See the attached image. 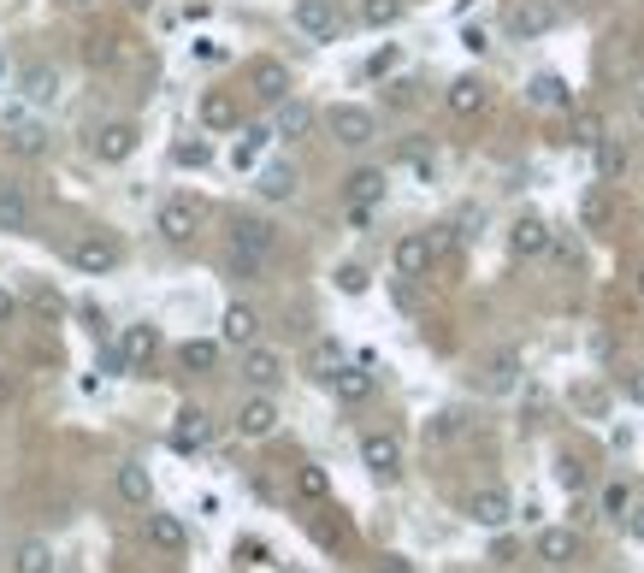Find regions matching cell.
<instances>
[{
  "label": "cell",
  "mask_w": 644,
  "mask_h": 573,
  "mask_svg": "<svg viewBox=\"0 0 644 573\" xmlns=\"http://www.w3.org/2000/svg\"><path fill=\"white\" fill-rule=\"evenodd\" d=\"M414 89H420V83H408V77H402V83H390V107H414V101H420V95H414Z\"/></svg>",
  "instance_id": "48"
},
{
  "label": "cell",
  "mask_w": 644,
  "mask_h": 573,
  "mask_svg": "<svg viewBox=\"0 0 644 573\" xmlns=\"http://www.w3.org/2000/svg\"><path fill=\"white\" fill-rule=\"evenodd\" d=\"M12 573H54V544L48 538H24L12 550Z\"/></svg>",
  "instance_id": "29"
},
{
  "label": "cell",
  "mask_w": 644,
  "mask_h": 573,
  "mask_svg": "<svg viewBox=\"0 0 644 573\" xmlns=\"http://www.w3.org/2000/svg\"><path fill=\"white\" fill-rule=\"evenodd\" d=\"M627 526H633V538H639V544H644V503H639V509H633V514H627Z\"/></svg>",
  "instance_id": "56"
},
{
  "label": "cell",
  "mask_w": 644,
  "mask_h": 573,
  "mask_svg": "<svg viewBox=\"0 0 644 573\" xmlns=\"http://www.w3.org/2000/svg\"><path fill=\"white\" fill-rule=\"evenodd\" d=\"M379 573H414V562H408V556H385V562H379Z\"/></svg>",
  "instance_id": "54"
},
{
  "label": "cell",
  "mask_w": 644,
  "mask_h": 573,
  "mask_svg": "<svg viewBox=\"0 0 644 573\" xmlns=\"http://www.w3.org/2000/svg\"><path fill=\"white\" fill-rule=\"evenodd\" d=\"M485 101H491V89H485V77H455L450 89H444V107H450L455 119H479L485 113Z\"/></svg>",
  "instance_id": "10"
},
{
  "label": "cell",
  "mask_w": 644,
  "mask_h": 573,
  "mask_svg": "<svg viewBox=\"0 0 644 573\" xmlns=\"http://www.w3.org/2000/svg\"><path fill=\"white\" fill-rule=\"evenodd\" d=\"M113 485H119V503H130V509H154V479H148L142 461H125V467L113 473Z\"/></svg>",
  "instance_id": "15"
},
{
  "label": "cell",
  "mask_w": 644,
  "mask_h": 573,
  "mask_svg": "<svg viewBox=\"0 0 644 573\" xmlns=\"http://www.w3.org/2000/svg\"><path fill=\"white\" fill-rule=\"evenodd\" d=\"M136 154V125H101L95 130V160H107V166H119V160H130Z\"/></svg>",
  "instance_id": "18"
},
{
  "label": "cell",
  "mask_w": 644,
  "mask_h": 573,
  "mask_svg": "<svg viewBox=\"0 0 644 573\" xmlns=\"http://www.w3.org/2000/svg\"><path fill=\"white\" fill-rule=\"evenodd\" d=\"M562 6H568V0H562Z\"/></svg>",
  "instance_id": "60"
},
{
  "label": "cell",
  "mask_w": 644,
  "mask_h": 573,
  "mask_svg": "<svg viewBox=\"0 0 644 573\" xmlns=\"http://www.w3.org/2000/svg\"><path fill=\"white\" fill-rule=\"evenodd\" d=\"M556 479H562L568 491H580V485H585V467L574 461V455H562V461H556Z\"/></svg>",
  "instance_id": "46"
},
{
  "label": "cell",
  "mask_w": 644,
  "mask_h": 573,
  "mask_svg": "<svg viewBox=\"0 0 644 573\" xmlns=\"http://www.w3.org/2000/svg\"><path fill=\"white\" fill-rule=\"evenodd\" d=\"M18 89H24V101H30V107H54V101H60V65H48V60L24 65Z\"/></svg>",
  "instance_id": "11"
},
{
  "label": "cell",
  "mask_w": 644,
  "mask_h": 573,
  "mask_svg": "<svg viewBox=\"0 0 644 573\" xmlns=\"http://www.w3.org/2000/svg\"><path fill=\"white\" fill-rule=\"evenodd\" d=\"M272 136H278V130H243V142H237V154H231V166H237V172H255V160H260V148H266V142H272Z\"/></svg>",
  "instance_id": "37"
},
{
  "label": "cell",
  "mask_w": 644,
  "mask_h": 573,
  "mask_svg": "<svg viewBox=\"0 0 644 573\" xmlns=\"http://www.w3.org/2000/svg\"><path fill=\"white\" fill-rule=\"evenodd\" d=\"M178 361H184V373H213V367H219V343H207V337H190V343L178 349Z\"/></svg>",
  "instance_id": "34"
},
{
  "label": "cell",
  "mask_w": 644,
  "mask_h": 573,
  "mask_svg": "<svg viewBox=\"0 0 644 573\" xmlns=\"http://www.w3.org/2000/svg\"><path fill=\"white\" fill-rule=\"evenodd\" d=\"M6 148H12V154H24V160H36V154L48 148V130H42V125H12V130H6Z\"/></svg>",
  "instance_id": "36"
},
{
  "label": "cell",
  "mask_w": 644,
  "mask_h": 573,
  "mask_svg": "<svg viewBox=\"0 0 644 573\" xmlns=\"http://www.w3.org/2000/svg\"><path fill=\"white\" fill-rule=\"evenodd\" d=\"M550 243H556V231L538 219V213H520L515 225H509V249H515L520 260H538V255H550Z\"/></svg>",
  "instance_id": "9"
},
{
  "label": "cell",
  "mask_w": 644,
  "mask_h": 573,
  "mask_svg": "<svg viewBox=\"0 0 644 573\" xmlns=\"http://www.w3.org/2000/svg\"><path fill=\"white\" fill-rule=\"evenodd\" d=\"M568 101H574V89H568L556 71H538V77H526V107H544V113H550V107H568Z\"/></svg>",
  "instance_id": "23"
},
{
  "label": "cell",
  "mask_w": 644,
  "mask_h": 573,
  "mask_svg": "<svg viewBox=\"0 0 644 573\" xmlns=\"http://www.w3.org/2000/svg\"><path fill=\"white\" fill-rule=\"evenodd\" d=\"M237 432H243V438H272V432H278V402H272L266 390L237 408Z\"/></svg>",
  "instance_id": "12"
},
{
  "label": "cell",
  "mask_w": 644,
  "mask_h": 573,
  "mask_svg": "<svg viewBox=\"0 0 644 573\" xmlns=\"http://www.w3.org/2000/svg\"><path fill=\"white\" fill-rule=\"evenodd\" d=\"M627 396H633V402H644V367L633 373V379H627Z\"/></svg>",
  "instance_id": "55"
},
{
  "label": "cell",
  "mask_w": 644,
  "mask_h": 573,
  "mask_svg": "<svg viewBox=\"0 0 644 573\" xmlns=\"http://www.w3.org/2000/svg\"><path fill=\"white\" fill-rule=\"evenodd\" d=\"M627 509H633L627 485H609V491H603V514H627Z\"/></svg>",
  "instance_id": "47"
},
{
  "label": "cell",
  "mask_w": 644,
  "mask_h": 573,
  "mask_svg": "<svg viewBox=\"0 0 644 573\" xmlns=\"http://www.w3.org/2000/svg\"><path fill=\"white\" fill-rule=\"evenodd\" d=\"M125 260V249H119V237H101V231H83L77 243H71V266L77 272H89V278H101V272H113Z\"/></svg>",
  "instance_id": "2"
},
{
  "label": "cell",
  "mask_w": 644,
  "mask_h": 573,
  "mask_svg": "<svg viewBox=\"0 0 644 573\" xmlns=\"http://www.w3.org/2000/svg\"><path fill=\"white\" fill-rule=\"evenodd\" d=\"M290 24H296L302 42H320V48L343 36V12H337L331 0H296V6H290Z\"/></svg>",
  "instance_id": "1"
},
{
  "label": "cell",
  "mask_w": 644,
  "mask_h": 573,
  "mask_svg": "<svg viewBox=\"0 0 644 573\" xmlns=\"http://www.w3.org/2000/svg\"><path fill=\"white\" fill-rule=\"evenodd\" d=\"M207 160H213V148H207L201 136H195V142H178V166H195V172H201Z\"/></svg>",
  "instance_id": "43"
},
{
  "label": "cell",
  "mask_w": 644,
  "mask_h": 573,
  "mask_svg": "<svg viewBox=\"0 0 644 573\" xmlns=\"http://www.w3.org/2000/svg\"><path fill=\"white\" fill-rule=\"evenodd\" d=\"M385 172L379 166H361V172H349L343 178V195H349V207H373V201H385Z\"/></svg>",
  "instance_id": "24"
},
{
  "label": "cell",
  "mask_w": 644,
  "mask_h": 573,
  "mask_svg": "<svg viewBox=\"0 0 644 573\" xmlns=\"http://www.w3.org/2000/svg\"><path fill=\"white\" fill-rule=\"evenodd\" d=\"M461 42H467V48H473V54H485V48H491V36H485V30H479V24H467V30H461Z\"/></svg>",
  "instance_id": "51"
},
{
  "label": "cell",
  "mask_w": 644,
  "mask_h": 573,
  "mask_svg": "<svg viewBox=\"0 0 644 573\" xmlns=\"http://www.w3.org/2000/svg\"><path fill=\"white\" fill-rule=\"evenodd\" d=\"M213 444V420L201 414V408H184L178 414V426H172V449H184V455H195V449Z\"/></svg>",
  "instance_id": "21"
},
{
  "label": "cell",
  "mask_w": 644,
  "mask_h": 573,
  "mask_svg": "<svg viewBox=\"0 0 644 573\" xmlns=\"http://www.w3.org/2000/svg\"><path fill=\"white\" fill-rule=\"evenodd\" d=\"M154 231H160L166 243H190L195 231H201V201H190V195H172V201H160V213H154Z\"/></svg>",
  "instance_id": "3"
},
{
  "label": "cell",
  "mask_w": 644,
  "mask_h": 573,
  "mask_svg": "<svg viewBox=\"0 0 644 573\" xmlns=\"http://www.w3.org/2000/svg\"><path fill=\"white\" fill-rule=\"evenodd\" d=\"M337 367H349V361H343V343H337V337H320V343L308 349V379L331 384V373H337Z\"/></svg>",
  "instance_id": "31"
},
{
  "label": "cell",
  "mask_w": 644,
  "mask_h": 573,
  "mask_svg": "<svg viewBox=\"0 0 644 573\" xmlns=\"http://www.w3.org/2000/svg\"><path fill=\"white\" fill-rule=\"evenodd\" d=\"M272 130H278V136H290V142H296V136H308V130H314V107H308V101H284Z\"/></svg>",
  "instance_id": "33"
},
{
  "label": "cell",
  "mask_w": 644,
  "mask_h": 573,
  "mask_svg": "<svg viewBox=\"0 0 644 573\" xmlns=\"http://www.w3.org/2000/svg\"><path fill=\"white\" fill-rule=\"evenodd\" d=\"M195 119H201V130H237V95H225V89H207L201 95V107H195Z\"/></svg>",
  "instance_id": "19"
},
{
  "label": "cell",
  "mask_w": 644,
  "mask_h": 573,
  "mask_svg": "<svg viewBox=\"0 0 644 573\" xmlns=\"http://www.w3.org/2000/svg\"><path fill=\"white\" fill-rule=\"evenodd\" d=\"M574 556H580V532H574V526H544V532H538V562L568 568Z\"/></svg>",
  "instance_id": "14"
},
{
  "label": "cell",
  "mask_w": 644,
  "mask_h": 573,
  "mask_svg": "<svg viewBox=\"0 0 644 573\" xmlns=\"http://www.w3.org/2000/svg\"><path fill=\"white\" fill-rule=\"evenodd\" d=\"M361 467H367L373 479H396V473H402V444H396L390 432H367V438H361Z\"/></svg>",
  "instance_id": "8"
},
{
  "label": "cell",
  "mask_w": 644,
  "mask_h": 573,
  "mask_svg": "<svg viewBox=\"0 0 644 573\" xmlns=\"http://www.w3.org/2000/svg\"><path fill=\"white\" fill-rule=\"evenodd\" d=\"M71 6H89V0H71Z\"/></svg>",
  "instance_id": "58"
},
{
  "label": "cell",
  "mask_w": 644,
  "mask_h": 573,
  "mask_svg": "<svg viewBox=\"0 0 644 573\" xmlns=\"http://www.w3.org/2000/svg\"><path fill=\"white\" fill-rule=\"evenodd\" d=\"M325 125H331V136H337L343 148H367V142L379 136V119H373L367 107H349V101H343V107H331V113H325Z\"/></svg>",
  "instance_id": "4"
},
{
  "label": "cell",
  "mask_w": 644,
  "mask_h": 573,
  "mask_svg": "<svg viewBox=\"0 0 644 573\" xmlns=\"http://www.w3.org/2000/svg\"><path fill=\"white\" fill-rule=\"evenodd\" d=\"M396 60H402L396 48H379V54L367 60V77H385V71H396Z\"/></svg>",
  "instance_id": "49"
},
{
  "label": "cell",
  "mask_w": 644,
  "mask_h": 573,
  "mask_svg": "<svg viewBox=\"0 0 644 573\" xmlns=\"http://www.w3.org/2000/svg\"><path fill=\"white\" fill-rule=\"evenodd\" d=\"M337 290L343 296H361L367 290V266H337Z\"/></svg>",
  "instance_id": "44"
},
{
  "label": "cell",
  "mask_w": 644,
  "mask_h": 573,
  "mask_svg": "<svg viewBox=\"0 0 644 573\" xmlns=\"http://www.w3.org/2000/svg\"><path fill=\"white\" fill-rule=\"evenodd\" d=\"M361 18H367L373 30H385V24L402 18V0H361Z\"/></svg>",
  "instance_id": "40"
},
{
  "label": "cell",
  "mask_w": 644,
  "mask_h": 573,
  "mask_svg": "<svg viewBox=\"0 0 644 573\" xmlns=\"http://www.w3.org/2000/svg\"><path fill=\"white\" fill-rule=\"evenodd\" d=\"M0 231H12V237L30 231V195L18 184H0Z\"/></svg>",
  "instance_id": "26"
},
{
  "label": "cell",
  "mask_w": 644,
  "mask_h": 573,
  "mask_svg": "<svg viewBox=\"0 0 644 573\" xmlns=\"http://www.w3.org/2000/svg\"><path fill=\"white\" fill-rule=\"evenodd\" d=\"M491 562H515V538H497L491 544Z\"/></svg>",
  "instance_id": "53"
},
{
  "label": "cell",
  "mask_w": 644,
  "mask_h": 573,
  "mask_svg": "<svg viewBox=\"0 0 644 573\" xmlns=\"http://www.w3.org/2000/svg\"><path fill=\"white\" fill-rule=\"evenodd\" d=\"M520 384V349H497L491 361H485V390L491 396H509Z\"/></svg>",
  "instance_id": "25"
},
{
  "label": "cell",
  "mask_w": 644,
  "mask_h": 573,
  "mask_svg": "<svg viewBox=\"0 0 644 573\" xmlns=\"http://www.w3.org/2000/svg\"><path fill=\"white\" fill-rule=\"evenodd\" d=\"M296 184H302V178H296V166H266V172L255 178V190L266 195V201H290Z\"/></svg>",
  "instance_id": "32"
},
{
  "label": "cell",
  "mask_w": 644,
  "mask_h": 573,
  "mask_svg": "<svg viewBox=\"0 0 644 573\" xmlns=\"http://www.w3.org/2000/svg\"><path fill=\"white\" fill-rule=\"evenodd\" d=\"M574 142H580V148H597V142H603V119H597V113H580V119H574Z\"/></svg>",
  "instance_id": "42"
},
{
  "label": "cell",
  "mask_w": 644,
  "mask_h": 573,
  "mask_svg": "<svg viewBox=\"0 0 644 573\" xmlns=\"http://www.w3.org/2000/svg\"><path fill=\"white\" fill-rule=\"evenodd\" d=\"M249 83H255V95L266 101V107H284V101H290V65H278V60H255Z\"/></svg>",
  "instance_id": "13"
},
{
  "label": "cell",
  "mask_w": 644,
  "mask_h": 573,
  "mask_svg": "<svg viewBox=\"0 0 644 573\" xmlns=\"http://www.w3.org/2000/svg\"><path fill=\"white\" fill-rule=\"evenodd\" d=\"M142 538H148V544H154L160 556H184V544H190L184 520H178V514H160V509L142 514Z\"/></svg>",
  "instance_id": "7"
},
{
  "label": "cell",
  "mask_w": 644,
  "mask_h": 573,
  "mask_svg": "<svg viewBox=\"0 0 644 573\" xmlns=\"http://www.w3.org/2000/svg\"><path fill=\"white\" fill-rule=\"evenodd\" d=\"M467 520H473V526H485V532H503V526L515 520L509 491H503V485H485V491H473V497H467Z\"/></svg>",
  "instance_id": "6"
},
{
  "label": "cell",
  "mask_w": 644,
  "mask_h": 573,
  "mask_svg": "<svg viewBox=\"0 0 644 573\" xmlns=\"http://www.w3.org/2000/svg\"><path fill=\"white\" fill-rule=\"evenodd\" d=\"M574 408L591 414V420H603V414H609V396H603L597 384H574Z\"/></svg>",
  "instance_id": "41"
},
{
  "label": "cell",
  "mask_w": 644,
  "mask_h": 573,
  "mask_svg": "<svg viewBox=\"0 0 644 573\" xmlns=\"http://www.w3.org/2000/svg\"><path fill=\"white\" fill-rule=\"evenodd\" d=\"M325 491H331V479H325V467H296V497H308V503H320Z\"/></svg>",
  "instance_id": "39"
},
{
  "label": "cell",
  "mask_w": 644,
  "mask_h": 573,
  "mask_svg": "<svg viewBox=\"0 0 644 573\" xmlns=\"http://www.w3.org/2000/svg\"><path fill=\"white\" fill-rule=\"evenodd\" d=\"M243 379L255 384V390H278V384H284V355L255 343V349L243 355Z\"/></svg>",
  "instance_id": "16"
},
{
  "label": "cell",
  "mask_w": 644,
  "mask_h": 573,
  "mask_svg": "<svg viewBox=\"0 0 644 573\" xmlns=\"http://www.w3.org/2000/svg\"><path fill=\"white\" fill-rule=\"evenodd\" d=\"M556 24V6H544V0H520L515 12H509V30L515 36H544Z\"/></svg>",
  "instance_id": "27"
},
{
  "label": "cell",
  "mask_w": 644,
  "mask_h": 573,
  "mask_svg": "<svg viewBox=\"0 0 644 573\" xmlns=\"http://www.w3.org/2000/svg\"><path fill=\"white\" fill-rule=\"evenodd\" d=\"M219 337H225V343H237V349H255L260 314L249 308V302H231V308H225V319H219Z\"/></svg>",
  "instance_id": "17"
},
{
  "label": "cell",
  "mask_w": 644,
  "mask_h": 573,
  "mask_svg": "<svg viewBox=\"0 0 644 573\" xmlns=\"http://www.w3.org/2000/svg\"><path fill=\"white\" fill-rule=\"evenodd\" d=\"M260 255H243V249H231V278H260Z\"/></svg>",
  "instance_id": "45"
},
{
  "label": "cell",
  "mask_w": 644,
  "mask_h": 573,
  "mask_svg": "<svg viewBox=\"0 0 644 573\" xmlns=\"http://www.w3.org/2000/svg\"><path fill=\"white\" fill-rule=\"evenodd\" d=\"M633 290H639V296H644V266H639V278H633Z\"/></svg>",
  "instance_id": "57"
},
{
  "label": "cell",
  "mask_w": 644,
  "mask_h": 573,
  "mask_svg": "<svg viewBox=\"0 0 644 573\" xmlns=\"http://www.w3.org/2000/svg\"><path fill=\"white\" fill-rule=\"evenodd\" d=\"M119 343H125L130 367H142V361H148V355L160 349V331H154V325H130V331H125V337H119Z\"/></svg>",
  "instance_id": "35"
},
{
  "label": "cell",
  "mask_w": 644,
  "mask_h": 573,
  "mask_svg": "<svg viewBox=\"0 0 644 573\" xmlns=\"http://www.w3.org/2000/svg\"><path fill=\"white\" fill-rule=\"evenodd\" d=\"M432 260H438V243H432V237H420V231L396 237V249H390L396 278H426V272H432Z\"/></svg>",
  "instance_id": "5"
},
{
  "label": "cell",
  "mask_w": 644,
  "mask_h": 573,
  "mask_svg": "<svg viewBox=\"0 0 644 573\" xmlns=\"http://www.w3.org/2000/svg\"><path fill=\"white\" fill-rule=\"evenodd\" d=\"M119 54H125V48H119V36H89V42H83V60L95 65V71L119 65Z\"/></svg>",
  "instance_id": "38"
},
{
  "label": "cell",
  "mask_w": 644,
  "mask_h": 573,
  "mask_svg": "<svg viewBox=\"0 0 644 573\" xmlns=\"http://www.w3.org/2000/svg\"><path fill=\"white\" fill-rule=\"evenodd\" d=\"M609 219H615V195L603 190V184H597V190H585L580 195V225H585V231H609Z\"/></svg>",
  "instance_id": "30"
},
{
  "label": "cell",
  "mask_w": 644,
  "mask_h": 573,
  "mask_svg": "<svg viewBox=\"0 0 644 573\" xmlns=\"http://www.w3.org/2000/svg\"><path fill=\"white\" fill-rule=\"evenodd\" d=\"M0 77H6V60H0Z\"/></svg>",
  "instance_id": "59"
},
{
  "label": "cell",
  "mask_w": 644,
  "mask_h": 573,
  "mask_svg": "<svg viewBox=\"0 0 644 573\" xmlns=\"http://www.w3.org/2000/svg\"><path fill=\"white\" fill-rule=\"evenodd\" d=\"M455 432H461V414H438L432 420V438H455Z\"/></svg>",
  "instance_id": "50"
},
{
  "label": "cell",
  "mask_w": 644,
  "mask_h": 573,
  "mask_svg": "<svg viewBox=\"0 0 644 573\" xmlns=\"http://www.w3.org/2000/svg\"><path fill=\"white\" fill-rule=\"evenodd\" d=\"M231 249H243V255H272V249H278V231H272V225H266V219H237V225H231Z\"/></svg>",
  "instance_id": "20"
},
{
  "label": "cell",
  "mask_w": 644,
  "mask_h": 573,
  "mask_svg": "<svg viewBox=\"0 0 644 573\" xmlns=\"http://www.w3.org/2000/svg\"><path fill=\"white\" fill-rule=\"evenodd\" d=\"M627 166H633V148H627L621 136H603V142H597V178H603V184H615Z\"/></svg>",
  "instance_id": "28"
},
{
  "label": "cell",
  "mask_w": 644,
  "mask_h": 573,
  "mask_svg": "<svg viewBox=\"0 0 644 573\" xmlns=\"http://www.w3.org/2000/svg\"><path fill=\"white\" fill-rule=\"evenodd\" d=\"M12 319H18V296L0 284V325H12Z\"/></svg>",
  "instance_id": "52"
},
{
  "label": "cell",
  "mask_w": 644,
  "mask_h": 573,
  "mask_svg": "<svg viewBox=\"0 0 644 573\" xmlns=\"http://www.w3.org/2000/svg\"><path fill=\"white\" fill-rule=\"evenodd\" d=\"M373 390H379V379H373L367 367H337V373H331V396H337V402H349V408H361Z\"/></svg>",
  "instance_id": "22"
}]
</instances>
